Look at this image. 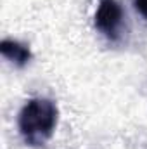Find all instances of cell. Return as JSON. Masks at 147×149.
Here are the masks:
<instances>
[{"mask_svg":"<svg viewBox=\"0 0 147 149\" xmlns=\"http://www.w3.org/2000/svg\"><path fill=\"white\" fill-rule=\"evenodd\" d=\"M57 125V108L49 99H30L19 113V132L26 144L43 146Z\"/></svg>","mask_w":147,"mask_h":149,"instance_id":"1","label":"cell"},{"mask_svg":"<svg viewBox=\"0 0 147 149\" xmlns=\"http://www.w3.org/2000/svg\"><path fill=\"white\" fill-rule=\"evenodd\" d=\"M123 26V9L118 0H101L95 12V28L109 40H118Z\"/></svg>","mask_w":147,"mask_h":149,"instance_id":"2","label":"cell"},{"mask_svg":"<svg viewBox=\"0 0 147 149\" xmlns=\"http://www.w3.org/2000/svg\"><path fill=\"white\" fill-rule=\"evenodd\" d=\"M0 52H2V56L5 59H9L16 66H24L31 59L30 49L26 45L19 43V42H14V40H3L0 43Z\"/></svg>","mask_w":147,"mask_h":149,"instance_id":"3","label":"cell"},{"mask_svg":"<svg viewBox=\"0 0 147 149\" xmlns=\"http://www.w3.org/2000/svg\"><path fill=\"white\" fill-rule=\"evenodd\" d=\"M135 7L144 17H147V0H135Z\"/></svg>","mask_w":147,"mask_h":149,"instance_id":"4","label":"cell"}]
</instances>
